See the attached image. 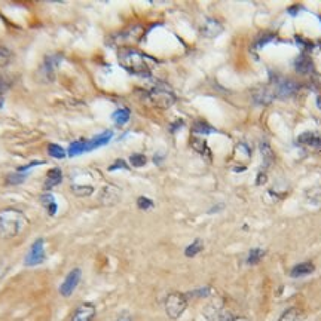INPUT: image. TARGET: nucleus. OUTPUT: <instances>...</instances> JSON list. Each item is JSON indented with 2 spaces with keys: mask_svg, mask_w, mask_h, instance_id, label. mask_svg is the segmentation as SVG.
<instances>
[{
  "mask_svg": "<svg viewBox=\"0 0 321 321\" xmlns=\"http://www.w3.org/2000/svg\"><path fill=\"white\" fill-rule=\"evenodd\" d=\"M119 64L132 74L137 76H149L152 73V67L155 64L153 58L147 57L146 54L134 49V48H121L119 51Z\"/></svg>",
  "mask_w": 321,
  "mask_h": 321,
  "instance_id": "f257e3e1",
  "label": "nucleus"
},
{
  "mask_svg": "<svg viewBox=\"0 0 321 321\" xmlns=\"http://www.w3.org/2000/svg\"><path fill=\"white\" fill-rule=\"evenodd\" d=\"M29 225V220L26 214L16 208H5L0 211V239H11L19 235L26 226Z\"/></svg>",
  "mask_w": 321,
  "mask_h": 321,
  "instance_id": "f03ea898",
  "label": "nucleus"
},
{
  "mask_svg": "<svg viewBox=\"0 0 321 321\" xmlns=\"http://www.w3.org/2000/svg\"><path fill=\"white\" fill-rule=\"evenodd\" d=\"M147 97L152 102V104H155L156 107H161V109H168L175 103L174 92L171 91V88L167 87L162 82H158L150 88L147 92Z\"/></svg>",
  "mask_w": 321,
  "mask_h": 321,
  "instance_id": "7ed1b4c3",
  "label": "nucleus"
},
{
  "mask_svg": "<svg viewBox=\"0 0 321 321\" xmlns=\"http://www.w3.org/2000/svg\"><path fill=\"white\" fill-rule=\"evenodd\" d=\"M186 307H188V297L183 293H170L165 299V312L171 320L180 318Z\"/></svg>",
  "mask_w": 321,
  "mask_h": 321,
  "instance_id": "20e7f679",
  "label": "nucleus"
},
{
  "mask_svg": "<svg viewBox=\"0 0 321 321\" xmlns=\"http://www.w3.org/2000/svg\"><path fill=\"white\" fill-rule=\"evenodd\" d=\"M203 314L208 321H228L232 318L222 300H213L208 305H205Z\"/></svg>",
  "mask_w": 321,
  "mask_h": 321,
  "instance_id": "39448f33",
  "label": "nucleus"
},
{
  "mask_svg": "<svg viewBox=\"0 0 321 321\" xmlns=\"http://www.w3.org/2000/svg\"><path fill=\"white\" fill-rule=\"evenodd\" d=\"M45 260V241L42 238L36 239L31 247H30L29 253L24 259V265L26 266H37Z\"/></svg>",
  "mask_w": 321,
  "mask_h": 321,
  "instance_id": "423d86ee",
  "label": "nucleus"
},
{
  "mask_svg": "<svg viewBox=\"0 0 321 321\" xmlns=\"http://www.w3.org/2000/svg\"><path fill=\"white\" fill-rule=\"evenodd\" d=\"M299 91V85L292 79H275L274 85V95L279 98H290Z\"/></svg>",
  "mask_w": 321,
  "mask_h": 321,
  "instance_id": "0eeeda50",
  "label": "nucleus"
},
{
  "mask_svg": "<svg viewBox=\"0 0 321 321\" xmlns=\"http://www.w3.org/2000/svg\"><path fill=\"white\" fill-rule=\"evenodd\" d=\"M81 277H82V271L79 268H74L69 272V275L63 281V284L59 286V293H61L63 297H70L73 294L79 281H81Z\"/></svg>",
  "mask_w": 321,
  "mask_h": 321,
  "instance_id": "6e6552de",
  "label": "nucleus"
},
{
  "mask_svg": "<svg viewBox=\"0 0 321 321\" xmlns=\"http://www.w3.org/2000/svg\"><path fill=\"white\" fill-rule=\"evenodd\" d=\"M297 143L300 146L308 147L311 150L321 152V132L307 131L297 137Z\"/></svg>",
  "mask_w": 321,
  "mask_h": 321,
  "instance_id": "1a4fd4ad",
  "label": "nucleus"
},
{
  "mask_svg": "<svg viewBox=\"0 0 321 321\" xmlns=\"http://www.w3.org/2000/svg\"><path fill=\"white\" fill-rule=\"evenodd\" d=\"M223 31V26L220 24V21H217L216 18H207L203 26H201V34L207 37V39H214L222 34Z\"/></svg>",
  "mask_w": 321,
  "mask_h": 321,
  "instance_id": "9d476101",
  "label": "nucleus"
},
{
  "mask_svg": "<svg viewBox=\"0 0 321 321\" xmlns=\"http://www.w3.org/2000/svg\"><path fill=\"white\" fill-rule=\"evenodd\" d=\"M95 317V307L89 302H84L76 308L70 321H92Z\"/></svg>",
  "mask_w": 321,
  "mask_h": 321,
  "instance_id": "9b49d317",
  "label": "nucleus"
},
{
  "mask_svg": "<svg viewBox=\"0 0 321 321\" xmlns=\"http://www.w3.org/2000/svg\"><path fill=\"white\" fill-rule=\"evenodd\" d=\"M294 69L296 72L302 76H311V74L315 73V66H314V61L308 57L307 54H302L299 55L296 61H294Z\"/></svg>",
  "mask_w": 321,
  "mask_h": 321,
  "instance_id": "f8f14e48",
  "label": "nucleus"
},
{
  "mask_svg": "<svg viewBox=\"0 0 321 321\" xmlns=\"http://www.w3.org/2000/svg\"><path fill=\"white\" fill-rule=\"evenodd\" d=\"M58 58L57 57H48L45 59L44 64H42V69H41V74L44 76V81H54L55 77V69L58 66Z\"/></svg>",
  "mask_w": 321,
  "mask_h": 321,
  "instance_id": "ddd939ff",
  "label": "nucleus"
},
{
  "mask_svg": "<svg viewBox=\"0 0 321 321\" xmlns=\"http://www.w3.org/2000/svg\"><path fill=\"white\" fill-rule=\"evenodd\" d=\"M61 180H63V173H61L59 168H51V170H48L46 177H45L44 190H51L52 188H55L57 185L61 183Z\"/></svg>",
  "mask_w": 321,
  "mask_h": 321,
  "instance_id": "4468645a",
  "label": "nucleus"
},
{
  "mask_svg": "<svg viewBox=\"0 0 321 321\" xmlns=\"http://www.w3.org/2000/svg\"><path fill=\"white\" fill-rule=\"evenodd\" d=\"M315 271V265L312 262H302L296 266H293L292 271H290V277L293 278H302L311 275L312 272Z\"/></svg>",
  "mask_w": 321,
  "mask_h": 321,
  "instance_id": "2eb2a0df",
  "label": "nucleus"
},
{
  "mask_svg": "<svg viewBox=\"0 0 321 321\" xmlns=\"http://www.w3.org/2000/svg\"><path fill=\"white\" fill-rule=\"evenodd\" d=\"M112 137H113V132L112 131H104L102 134H98V135H95L92 140H88L87 142V152L107 145L112 140Z\"/></svg>",
  "mask_w": 321,
  "mask_h": 321,
  "instance_id": "dca6fc26",
  "label": "nucleus"
},
{
  "mask_svg": "<svg viewBox=\"0 0 321 321\" xmlns=\"http://www.w3.org/2000/svg\"><path fill=\"white\" fill-rule=\"evenodd\" d=\"M140 33H142V29L140 27H131L130 30L121 33L115 36V41L117 44H127V42H135L140 39Z\"/></svg>",
  "mask_w": 321,
  "mask_h": 321,
  "instance_id": "f3484780",
  "label": "nucleus"
},
{
  "mask_svg": "<svg viewBox=\"0 0 321 321\" xmlns=\"http://www.w3.org/2000/svg\"><path fill=\"white\" fill-rule=\"evenodd\" d=\"M274 97H275V95H274V91H271L269 88L266 87L257 88V89L254 91V95H253L254 102L257 103V104H263V106L272 102Z\"/></svg>",
  "mask_w": 321,
  "mask_h": 321,
  "instance_id": "a211bd4d",
  "label": "nucleus"
},
{
  "mask_svg": "<svg viewBox=\"0 0 321 321\" xmlns=\"http://www.w3.org/2000/svg\"><path fill=\"white\" fill-rule=\"evenodd\" d=\"M278 321H305V314L299 308H289L283 312Z\"/></svg>",
  "mask_w": 321,
  "mask_h": 321,
  "instance_id": "6ab92c4d",
  "label": "nucleus"
},
{
  "mask_svg": "<svg viewBox=\"0 0 321 321\" xmlns=\"http://www.w3.org/2000/svg\"><path fill=\"white\" fill-rule=\"evenodd\" d=\"M260 152H262V159L263 164H265V167L269 168V167L274 164V161H275V155H274L272 147L269 146L268 142H262V143H260Z\"/></svg>",
  "mask_w": 321,
  "mask_h": 321,
  "instance_id": "aec40b11",
  "label": "nucleus"
},
{
  "mask_svg": "<svg viewBox=\"0 0 321 321\" xmlns=\"http://www.w3.org/2000/svg\"><path fill=\"white\" fill-rule=\"evenodd\" d=\"M41 203H42L44 207H46V210H48L49 216H55V214H57L58 205H57L55 198H54L51 193H44V195L41 196Z\"/></svg>",
  "mask_w": 321,
  "mask_h": 321,
  "instance_id": "412c9836",
  "label": "nucleus"
},
{
  "mask_svg": "<svg viewBox=\"0 0 321 321\" xmlns=\"http://www.w3.org/2000/svg\"><path fill=\"white\" fill-rule=\"evenodd\" d=\"M117 188L115 186H106L102 192V201L104 204H115L117 201V195H119V192H117Z\"/></svg>",
  "mask_w": 321,
  "mask_h": 321,
  "instance_id": "4be33fe9",
  "label": "nucleus"
},
{
  "mask_svg": "<svg viewBox=\"0 0 321 321\" xmlns=\"http://www.w3.org/2000/svg\"><path fill=\"white\" fill-rule=\"evenodd\" d=\"M190 146L193 147L198 153H201L203 156H207L208 159H211V150L208 149L207 143L204 140H199V138H192L190 140Z\"/></svg>",
  "mask_w": 321,
  "mask_h": 321,
  "instance_id": "5701e85b",
  "label": "nucleus"
},
{
  "mask_svg": "<svg viewBox=\"0 0 321 321\" xmlns=\"http://www.w3.org/2000/svg\"><path fill=\"white\" fill-rule=\"evenodd\" d=\"M130 116H131L130 109L122 107V109H117L116 112L112 115V119L115 121V124H116V125H125V124L130 121Z\"/></svg>",
  "mask_w": 321,
  "mask_h": 321,
  "instance_id": "b1692460",
  "label": "nucleus"
},
{
  "mask_svg": "<svg viewBox=\"0 0 321 321\" xmlns=\"http://www.w3.org/2000/svg\"><path fill=\"white\" fill-rule=\"evenodd\" d=\"M87 142L88 140H76L73 143H70L69 150H67L69 156H77V155L87 152Z\"/></svg>",
  "mask_w": 321,
  "mask_h": 321,
  "instance_id": "393cba45",
  "label": "nucleus"
},
{
  "mask_svg": "<svg viewBox=\"0 0 321 321\" xmlns=\"http://www.w3.org/2000/svg\"><path fill=\"white\" fill-rule=\"evenodd\" d=\"M203 248H204V244H203V241L201 239H195L192 244H189L186 250H185V256L186 257H195L196 254H199L201 251H203Z\"/></svg>",
  "mask_w": 321,
  "mask_h": 321,
  "instance_id": "a878e982",
  "label": "nucleus"
},
{
  "mask_svg": "<svg viewBox=\"0 0 321 321\" xmlns=\"http://www.w3.org/2000/svg\"><path fill=\"white\" fill-rule=\"evenodd\" d=\"M48 155L55 158V159H64L66 158V150L57 143H49L48 145Z\"/></svg>",
  "mask_w": 321,
  "mask_h": 321,
  "instance_id": "bb28decb",
  "label": "nucleus"
},
{
  "mask_svg": "<svg viewBox=\"0 0 321 321\" xmlns=\"http://www.w3.org/2000/svg\"><path fill=\"white\" fill-rule=\"evenodd\" d=\"M263 256H265V250L263 248H251L250 253H248L247 263L248 265H256V263H259L262 260Z\"/></svg>",
  "mask_w": 321,
  "mask_h": 321,
  "instance_id": "cd10ccee",
  "label": "nucleus"
},
{
  "mask_svg": "<svg viewBox=\"0 0 321 321\" xmlns=\"http://www.w3.org/2000/svg\"><path fill=\"white\" fill-rule=\"evenodd\" d=\"M192 130H193V132H196V134H211V132L216 131L211 125H208L204 121H196L193 124Z\"/></svg>",
  "mask_w": 321,
  "mask_h": 321,
  "instance_id": "c85d7f7f",
  "label": "nucleus"
},
{
  "mask_svg": "<svg viewBox=\"0 0 321 321\" xmlns=\"http://www.w3.org/2000/svg\"><path fill=\"white\" fill-rule=\"evenodd\" d=\"M72 192H73L76 196H89L92 192H94V188L92 186H87V185H73L72 186Z\"/></svg>",
  "mask_w": 321,
  "mask_h": 321,
  "instance_id": "c756f323",
  "label": "nucleus"
},
{
  "mask_svg": "<svg viewBox=\"0 0 321 321\" xmlns=\"http://www.w3.org/2000/svg\"><path fill=\"white\" fill-rule=\"evenodd\" d=\"M12 52H11V49L9 48H6V46H3V45H0V67H5V66H8L11 61H12Z\"/></svg>",
  "mask_w": 321,
  "mask_h": 321,
  "instance_id": "7c9ffc66",
  "label": "nucleus"
},
{
  "mask_svg": "<svg viewBox=\"0 0 321 321\" xmlns=\"http://www.w3.org/2000/svg\"><path fill=\"white\" fill-rule=\"evenodd\" d=\"M211 294V287H208V286H205V287H201V289H196V290H193V292H190L186 294V297H195V299H199V297H208Z\"/></svg>",
  "mask_w": 321,
  "mask_h": 321,
  "instance_id": "2f4dec72",
  "label": "nucleus"
},
{
  "mask_svg": "<svg viewBox=\"0 0 321 321\" xmlns=\"http://www.w3.org/2000/svg\"><path fill=\"white\" fill-rule=\"evenodd\" d=\"M130 162H131L132 167H135V168H140V167H145L147 162V158L145 155H142V153H134L130 156Z\"/></svg>",
  "mask_w": 321,
  "mask_h": 321,
  "instance_id": "473e14b6",
  "label": "nucleus"
},
{
  "mask_svg": "<svg viewBox=\"0 0 321 321\" xmlns=\"http://www.w3.org/2000/svg\"><path fill=\"white\" fill-rule=\"evenodd\" d=\"M137 205H138V208L140 210H150V208H153V201L152 199H149L146 196H140L138 199H137Z\"/></svg>",
  "mask_w": 321,
  "mask_h": 321,
  "instance_id": "72a5a7b5",
  "label": "nucleus"
},
{
  "mask_svg": "<svg viewBox=\"0 0 321 321\" xmlns=\"http://www.w3.org/2000/svg\"><path fill=\"white\" fill-rule=\"evenodd\" d=\"M26 180V174H23V173H15V174H11L8 175V178H6V182L9 183V185H18V183H23Z\"/></svg>",
  "mask_w": 321,
  "mask_h": 321,
  "instance_id": "f704fd0d",
  "label": "nucleus"
},
{
  "mask_svg": "<svg viewBox=\"0 0 321 321\" xmlns=\"http://www.w3.org/2000/svg\"><path fill=\"white\" fill-rule=\"evenodd\" d=\"M115 170H128V165L125 164V161L119 159L109 167V171H115Z\"/></svg>",
  "mask_w": 321,
  "mask_h": 321,
  "instance_id": "c9c22d12",
  "label": "nucleus"
},
{
  "mask_svg": "<svg viewBox=\"0 0 321 321\" xmlns=\"http://www.w3.org/2000/svg\"><path fill=\"white\" fill-rule=\"evenodd\" d=\"M9 88V81L3 76H0V95H3V92Z\"/></svg>",
  "mask_w": 321,
  "mask_h": 321,
  "instance_id": "e433bc0d",
  "label": "nucleus"
},
{
  "mask_svg": "<svg viewBox=\"0 0 321 321\" xmlns=\"http://www.w3.org/2000/svg\"><path fill=\"white\" fill-rule=\"evenodd\" d=\"M274 39V36H271V34H268V36H265V37H262L257 44H256V49H260L262 46H265V45L268 44V42H271Z\"/></svg>",
  "mask_w": 321,
  "mask_h": 321,
  "instance_id": "4c0bfd02",
  "label": "nucleus"
},
{
  "mask_svg": "<svg viewBox=\"0 0 321 321\" xmlns=\"http://www.w3.org/2000/svg\"><path fill=\"white\" fill-rule=\"evenodd\" d=\"M116 321H131V317H130V315H127V314H124V315H121Z\"/></svg>",
  "mask_w": 321,
  "mask_h": 321,
  "instance_id": "58836bf2",
  "label": "nucleus"
},
{
  "mask_svg": "<svg viewBox=\"0 0 321 321\" xmlns=\"http://www.w3.org/2000/svg\"><path fill=\"white\" fill-rule=\"evenodd\" d=\"M228 321H248L246 317H235V318H229Z\"/></svg>",
  "mask_w": 321,
  "mask_h": 321,
  "instance_id": "ea45409f",
  "label": "nucleus"
},
{
  "mask_svg": "<svg viewBox=\"0 0 321 321\" xmlns=\"http://www.w3.org/2000/svg\"><path fill=\"white\" fill-rule=\"evenodd\" d=\"M317 106H318V109L321 110V95H318V97H317Z\"/></svg>",
  "mask_w": 321,
  "mask_h": 321,
  "instance_id": "a19ab883",
  "label": "nucleus"
},
{
  "mask_svg": "<svg viewBox=\"0 0 321 321\" xmlns=\"http://www.w3.org/2000/svg\"><path fill=\"white\" fill-rule=\"evenodd\" d=\"M2 106H3V95H0V109H2Z\"/></svg>",
  "mask_w": 321,
  "mask_h": 321,
  "instance_id": "79ce46f5",
  "label": "nucleus"
}]
</instances>
